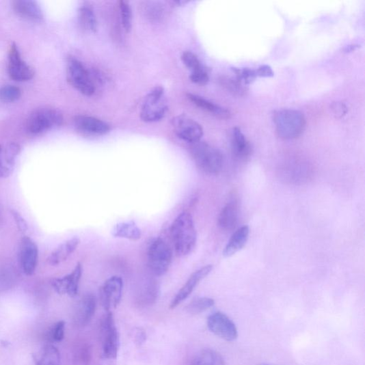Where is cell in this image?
<instances>
[{
    "mask_svg": "<svg viewBox=\"0 0 365 365\" xmlns=\"http://www.w3.org/2000/svg\"><path fill=\"white\" fill-rule=\"evenodd\" d=\"M170 231L176 254L186 256L191 254L197 241L192 215L188 212L180 213L173 222Z\"/></svg>",
    "mask_w": 365,
    "mask_h": 365,
    "instance_id": "1",
    "label": "cell"
},
{
    "mask_svg": "<svg viewBox=\"0 0 365 365\" xmlns=\"http://www.w3.org/2000/svg\"><path fill=\"white\" fill-rule=\"evenodd\" d=\"M278 136L284 140L300 137L306 126L304 114L295 109H281L273 114Z\"/></svg>",
    "mask_w": 365,
    "mask_h": 365,
    "instance_id": "2",
    "label": "cell"
},
{
    "mask_svg": "<svg viewBox=\"0 0 365 365\" xmlns=\"http://www.w3.org/2000/svg\"><path fill=\"white\" fill-rule=\"evenodd\" d=\"M190 153L198 168L203 172L215 175L221 171L224 156L218 148L199 141L191 144Z\"/></svg>",
    "mask_w": 365,
    "mask_h": 365,
    "instance_id": "3",
    "label": "cell"
},
{
    "mask_svg": "<svg viewBox=\"0 0 365 365\" xmlns=\"http://www.w3.org/2000/svg\"><path fill=\"white\" fill-rule=\"evenodd\" d=\"M64 118L58 109L42 107L31 111L26 121L27 131L31 135H40L62 124Z\"/></svg>",
    "mask_w": 365,
    "mask_h": 365,
    "instance_id": "4",
    "label": "cell"
},
{
    "mask_svg": "<svg viewBox=\"0 0 365 365\" xmlns=\"http://www.w3.org/2000/svg\"><path fill=\"white\" fill-rule=\"evenodd\" d=\"M66 77L75 90L87 96H92L96 90L93 77L86 66L79 59L70 57L66 62Z\"/></svg>",
    "mask_w": 365,
    "mask_h": 365,
    "instance_id": "5",
    "label": "cell"
},
{
    "mask_svg": "<svg viewBox=\"0 0 365 365\" xmlns=\"http://www.w3.org/2000/svg\"><path fill=\"white\" fill-rule=\"evenodd\" d=\"M168 108L163 87H157L144 99L140 111L141 119L148 123L159 122L167 115Z\"/></svg>",
    "mask_w": 365,
    "mask_h": 365,
    "instance_id": "6",
    "label": "cell"
},
{
    "mask_svg": "<svg viewBox=\"0 0 365 365\" xmlns=\"http://www.w3.org/2000/svg\"><path fill=\"white\" fill-rule=\"evenodd\" d=\"M172 258L173 252L169 244L161 239H156L148 247V267L154 275H164L171 267Z\"/></svg>",
    "mask_w": 365,
    "mask_h": 365,
    "instance_id": "7",
    "label": "cell"
},
{
    "mask_svg": "<svg viewBox=\"0 0 365 365\" xmlns=\"http://www.w3.org/2000/svg\"><path fill=\"white\" fill-rule=\"evenodd\" d=\"M103 356L105 359L118 357L120 347V337L111 312H107L101 323Z\"/></svg>",
    "mask_w": 365,
    "mask_h": 365,
    "instance_id": "8",
    "label": "cell"
},
{
    "mask_svg": "<svg viewBox=\"0 0 365 365\" xmlns=\"http://www.w3.org/2000/svg\"><path fill=\"white\" fill-rule=\"evenodd\" d=\"M172 125L176 135L190 144L200 141L204 135L202 125L187 115L176 116L172 119Z\"/></svg>",
    "mask_w": 365,
    "mask_h": 365,
    "instance_id": "9",
    "label": "cell"
},
{
    "mask_svg": "<svg viewBox=\"0 0 365 365\" xmlns=\"http://www.w3.org/2000/svg\"><path fill=\"white\" fill-rule=\"evenodd\" d=\"M207 326L212 334L226 341H234L238 338L236 324L221 312L211 314L208 318Z\"/></svg>",
    "mask_w": 365,
    "mask_h": 365,
    "instance_id": "10",
    "label": "cell"
},
{
    "mask_svg": "<svg viewBox=\"0 0 365 365\" xmlns=\"http://www.w3.org/2000/svg\"><path fill=\"white\" fill-rule=\"evenodd\" d=\"M8 74L16 81H27L35 76V72L23 59L18 46L12 43L8 52Z\"/></svg>",
    "mask_w": 365,
    "mask_h": 365,
    "instance_id": "11",
    "label": "cell"
},
{
    "mask_svg": "<svg viewBox=\"0 0 365 365\" xmlns=\"http://www.w3.org/2000/svg\"><path fill=\"white\" fill-rule=\"evenodd\" d=\"M123 280L120 276H112L105 281L99 291L103 306L107 312L117 308L123 293Z\"/></svg>",
    "mask_w": 365,
    "mask_h": 365,
    "instance_id": "12",
    "label": "cell"
},
{
    "mask_svg": "<svg viewBox=\"0 0 365 365\" xmlns=\"http://www.w3.org/2000/svg\"><path fill=\"white\" fill-rule=\"evenodd\" d=\"M39 258L36 243L27 236L22 239L20 247V263L23 273L28 276L35 273Z\"/></svg>",
    "mask_w": 365,
    "mask_h": 365,
    "instance_id": "13",
    "label": "cell"
},
{
    "mask_svg": "<svg viewBox=\"0 0 365 365\" xmlns=\"http://www.w3.org/2000/svg\"><path fill=\"white\" fill-rule=\"evenodd\" d=\"M82 272V265L78 263L70 274L54 279L51 284L53 288L59 295L76 297L79 293Z\"/></svg>",
    "mask_w": 365,
    "mask_h": 365,
    "instance_id": "14",
    "label": "cell"
},
{
    "mask_svg": "<svg viewBox=\"0 0 365 365\" xmlns=\"http://www.w3.org/2000/svg\"><path fill=\"white\" fill-rule=\"evenodd\" d=\"M76 130L85 136H104L110 131L105 122L87 115H79L74 120Z\"/></svg>",
    "mask_w": 365,
    "mask_h": 365,
    "instance_id": "15",
    "label": "cell"
},
{
    "mask_svg": "<svg viewBox=\"0 0 365 365\" xmlns=\"http://www.w3.org/2000/svg\"><path fill=\"white\" fill-rule=\"evenodd\" d=\"M213 270L211 265H206V267L195 271L186 282V284L182 286L175 297L170 304V308L174 309L180 303L187 299V298L193 292L195 288L200 284L206 276H208Z\"/></svg>",
    "mask_w": 365,
    "mask_h": 365,
    "instance_id": "16",
    "label": "cell"
},
{
    "mask_svg": "<svg viewBox=\"0 0 365 365\" xmlns=\"http://www.w3.org/2000/svg\"><path fill=\"white\" fill-rule=\"evenodd\" d=\"M96 308L95 296L87 294L78 302L73 314L74 324L78 327H85L92 321Z\"/></svg>",
    "mask_w": 365,
    "mask_h": 365,
    "instance_id": "17",
    "label": "cell"
},
{
    "mask_svg": "<svg viewBox=\"0 0 365 365\" xmlns=\"http://www.w3.org/2000/svg\"><path fill=\"white\" fill-rule=\"evenodd\" d=\"M21 151V148L18 144L10 143L5 147L0 144V178L11 176Z\"/></svg>",
    "mask_w": 365,
    "mask_h": 365,
    "instance_id": "18",
    "label": "cell"
},
{
    "mask_svg": "<svg viewBox=\"0 0 365 365\" xmlns=\"http://www.w3.org/2000/svg\"><path fill=\"white\" fill-rule=\"evenodd\" d=\"M12 9L22 18L34 23H41L44 14L39 4L31 0H15L12 2Z\"/></svg>",
    "mask_w": 365,
    "mask_h": 365,
    "instance_id": "19",
    "label": "cell"
},
{
    "mask_svg": "<svg viewBox=\"0 0 365 365\" xmlns=\"http://www.w3.org/2000/svg\"><path fill=\"white\" fill-rule=\"evenodd\" d=\"M231 148L235 157L240 160H246L253 153V147L241 129L235 127L231 132Z\"/></svg>",
    "mask_w": 365,
    "mask_h": 365,
    "instance_id": "20",
    "label": "cell"
},
{
    "mask_svg": "<svg viewBox=\"0 0 365 365\" xmlns=\"http://www.w3.org/2000/svg\"><path fill=\"white\" fill-rule=\"evenodd\" d=\"M79 244L80 239L78 237H73L62 243L49 256L48 258L49 264L53 267H57V265L64 262L77 250Z\"/></svg>",
    "mask_w": 365,
    "mask_h": 365,
    "instance_id": "21",
    "label": "cell"
},
{
    "mask_svg": "<svg viewBox=\"0 0 365 365\" xmlns=\"http://www.w3.org/2000/svg\"><path fill=\"white\" fill-rule=\"evenodd\" d=\"M187 98L189 101L192 103L197 107L210 113L221 120H227L230 117V112L229 110L224 108L208 100V99L194 94H187Z\"/></svg>",
    "mask_w": 365,
    "mask_h": 365,
    "instance_id": "22",
    "label": "cell"
},
{
    "mask_svg": "<svg viewBox=\"0 0 365 365\" xmlns=\"http://www.w3.org/2000/svg\"><path fill=\"white\" fill-rule=\"evenodd\" d=\"M249 233H250V230L247 226L238 229L226 245L224 256L230 257L241 251L248 240Z\"/></svg>",
    "mask_w": 365,
    "mask_h": 365,
    "instance_id": "23",
    "label": "cell"
},
{
    "mask_svg": "<svg viewBox=\"0 0 365 365\" xmlns=\"http://www.w3.org/2000/svg\"><path fill=\"white\" fill-rule=\"evenodd\" d=\"M112 235L116 238L137 241L141 238V230L134 221L122 222L112 229Z\"/></svg>",
    "mask_w": 365,
    "mask_h": 365,
    "instance_id": "24",
    "label": "cell"
},
{
    "mask_svg": "<svg viewBox=\"0 0 365 365\" xmlns=\"http://www.w3.org/2000/svg\"><path fill=\"white\" fill-rule=\"evenodd\" d=\"M238 206L236 202L228 203L221 210L219 217V226L224 230L235 228L238 222Z\"/></svg>",
    "mask_w": 365,
    "mask_h": 365,
    "instance_id": "25",
    "label": "cell"
},
{
    "mask_svg": "<svg viewBox=\"0 0 365 365\" xmlns=\"http://www.w3.org/2000/svg\"><path fill=\"white\" fill-rule=\"evenodd\" d=\"M159 286L154 280H149L140 288L137 302L141 306L151 305L157 301L159 295Z\"/></svg>",
    "mask_w": 365,
    "mask_h": 365,
    "instance_id": "26",
    "label": "cell"
},
{
    "mask_svg": "<svg viewBox=\"0 0 365 365\" xmlns=\"http://www.w3.org/2000/svg\"><path fill=\"white\" fill-rule=\"evenodd\" d=\"M36 365H61V355L57 348L52 344L44 345L40 355L34 357Z\"/></svg>",
    "mask_w": 365,
    "mask_h": 365,
    "instance_id": "27",
    "label": "cell"
},
{
    "mask_svg": "<svg viewBox=\"0 0 365 365\" xmlns=\"http://www.w3.org/2000/svg\"><path fill=\"white\" fill-rule=\"evenodd\" d=\"M191 365H226V363L220 353L212 349H205L193 357Z\"/></svg>",
    "mask_w": 365,
    "mask_h": 365,
    "instance_id": "28",
    "label": "cell"
},
{
    "mask_svg": "<svg viewBox=\"0 0 365 365\" xmlns=\"http://www.w3.org/2000/svg\"><path fill=\"white\" fill-rule=\"evenodd\" d=\"M79 21L81 27L89 31L96 32L98 23L94 10L88 5H82L78 12Z\"/></svg>",
    "mask_w": 365,
    "mask_h": 365,
    "instance_id": "29",
    "label": "cell"
},
{
    "mask_svg": "<svg viewBox=\"0 0 365 365\" xmlns=\"http://www.w3.org/2000/svg\"><path fill=\"white\" fill-rule=\"evenodd\" d=\"M221 85L232 94L242 96L246 94L247 89L237 79L223 76L219 79Z\"/></svg>",
    "mask_w": 365,
    "mask_h": 365,
    "instance_id": "30",
    "label": "cell"
},
{
    "mask_svg": "<svg viewBox=\"0 0 365 365\" xmlns=\"http://www.w3.org/2000/svg\"><path fill=\"white\" fill-rule=\"evenodd\" d=\"M215 301L212 298L202 297L195 298L186 308L187 311L192 314H200L212 308Z\"/></svg>",
    "mask_w": 365,
    "mask_h": 365,
    "instance_id": "31",
    "label": "cell"
},
{
    "mask_svg": "<svg viewBox=\"0 0 365 365\" xmlns=\"http://www.w3.org/2000/svg\"><path fill=\"white\" fill-rule=\"evenodd\" d=\"M181 60L187 68L195 73L206 70L200 59L192 52L187 51L182 54Z\"/></svg>",
    "mask_w": 365,
    "mask_h": 365,
    "instance_id": "32",
    "label": "cell"
},
{
    "mask_svg": "<svg viewBox=\"0 0 365 365\" xmlns=\"http://www.w3.org/2000/svg\"><path fill=\"white\" fill-rule=\"evenodd\" d=\"M22 96L21 90L14 85H5L0 88V101L12 103L18 101Z\"/></svg>",
    "mask_w": 365,
    "mask_h": 365,
    "instance_id": "33",
    "label": "cell"
},
{
    "mask_svg": "<svg viewBox=\"0 0 365 365\" xmlns=\"http://www.w3.org/2000/svg\"><path fill=\"white\" fill-rule=\"evenodd\" d=\"M119 8L121 16V21L124 30L129 33L132 29V10L129 3L124 0L119 3Z\"/></svg>",
    "mask_w": 365,
    "mask_h": 365,
    "instance_id": "34",
    "label": "cell"
},
{
    "mask_svg": "<svg viewBox=\"0 0 365 365\" xmlns=\"http://www.w3.org/2000/svg\"><path fill=\"white\" fill-rule=\"evenodd\" d=\"M92 347L84 342L78 345L75 353L76 360L81 365H90L92 360Z\"/></svg>",
    "mask_w": 365,
    "mask_h": 365,
    "instance_id": "35",
    "label": "cell"
},
{
    "mask_svg": "<svg viewBox=\"0 0 365 365\" xmlns=\"http://www.w3.org/2000/svg\"><path fill=\"white\" fill-rule=\"evenodd\" d=\"M234 72L236 75L237 79L242 82L245 85L252 84L258 77L256 71L252 69L234 68Z\"/></svg>",
    "mask_w": 365,
    "mask_h": 365,
    "instance_id": "36",
    "label": "cell"
},
{
    "mask_svg": "<svg viewBox=\"0 0 365 365\" xmlns=\"http://www.w3.org/2000/svg\"><path fill=\"white\" fill-rule=\"evenodd\" d=\"M65 322L59 321L55 323L49 332V338L54 342H61L64 338Z\"/></svg>",
    "mask_w": 365,
    "mask_h": 365,
    "instance_id": "37",
    "label": "cell"
},
{
    "mask_svg": "<svg viewBox=\"0 0 365 365\" xmlns=\"http://www.w3.org/2000/svg\"><path fill=\"white\" fill-rule=\"evenodd\" d=\"M146 14L152 22H158L163 14V9L157 3H150L146 6Z\"/></svg>",
    "mask_w": 365,
    "mask_h": 365,
    "instance_id": "38",
    "label": "cell"
},
{
    "mask_svg": "<svg viewBox=\"0 0 365 365\" xmlns=\"http://www.w3.org/2000/svg\"><path fill=\"white\" fill-rule=\"evenodd\" d=\"M190 79L194 84L198 85L204 86L209 81V75L208 70L203 71L191 73L190 75Z\"/></svg>",
    "mask_w": 365,
    "mask_h": 365,
    "instance_id": "39",
    "label": "cell"
},
{
    "mask_svg": "<svg viewBox=\"0 0 365 365\" xmlns=\"http://www.w3.org/2000/svg\"><path fill=\"white\" fill-rule=\"evenodd\" d=\"M11 214L16 227L18 228L22 233H25V232L28 230V226L26 221L23 217V215L18 211L15 210H11Z\"/></svg>",
    "mask_w": 365,
    "mask_h": 365,
    "instance_id": "40",
    "label": "cell"
},
{
    "mask_svg": "<svg viewBox=\"0 0 365 365\" xmlns=\"http://www.w3.org/2000/svg\"><path fill=\"white\" fill-rule=\"evenodd\" d=\"M332 111L337 118H341L347 113V108L342 103H335L331 106Z\"/></svg>",
    "mask_w": 365,
    "mask_h": 365,
    "instance_id": "41",
    "label": "cell"
},
{
    "mask_svg": "<svg viewBox=\"0 0 365 365\" xmlns=\"http://www.w3.org/2000/svg\"><path fill=\"white\" fill-rule=\"evenodd\" d=\"M256 71L258 77H270L274 75L272 68L268 65L260 66Z\"/></svg>",
    "mask_w": 365,
    "mask_h": 365,
    "instance_id": "42",
    "label": "cell"
},
{
    "mask_svg": "<svg viewBox=\"0 0 365 365\" xmlns=\"http://www.w3.org/2000/svg\"><path fill=\"white\" fill-rule=\"evenodd\" d=\"M260 365H275V364H260Z\"/></svg>",
    "mask_w": 365,
    "mask_h": 365,
    "instance_id": "43",
    "label": "cell"
}]
</instances>
